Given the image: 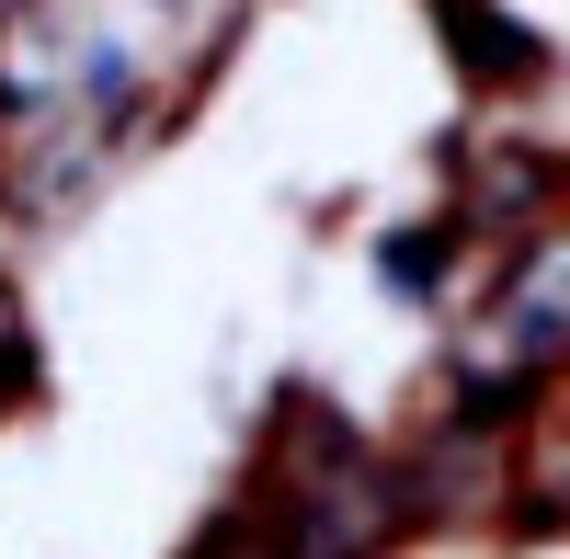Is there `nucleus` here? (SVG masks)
Returning <instances> with one entry per match:
<instances>
[{
  "mask_svg": "<svg viewBox=\"0 0 570 559\" xmlns=\"http://www.w3.org/2000/svg\"><path fill=\"white\" fill-rule=\"evenodd\" d=\"M548 354H570V228H548V241L525 252V274L502 286V308L456 343V377L480 400H513Z\"/></svg>",
  "mask_w": 570,
  "mask_h": 559,
  "instance_id": "nucleus-1",
  "label": "nucleus"
},
{
  "mask_svg": "<svg viewBox=\"0 0 570 559\" xmlns=\"http://www.w3.org/2000/svg\"><path fill=\"white\" fill-rule=\"evenodd\" d=\"M548 502H570V445H548Z\"/></svg>",
  "mask_w": 570,
  "mask_h": 559,
  "instance_id": "nucleus-2",
  "label": "nucleus"
},
{
  "mask_svg": "<svg viewBox=\"0 0 570 559\" xmlns=\"http://www.w3.org/2000/svg\"><path fill=\"white\" fill-rule=\"evenodd\" d=\"M0 12H12V0H0Z\"/></svg>",
  "mask_w": 570,
  "mask_h": 559,
  "instance_id": "nucleus-3",
  "label": "nucleus"
}]
</instances>
